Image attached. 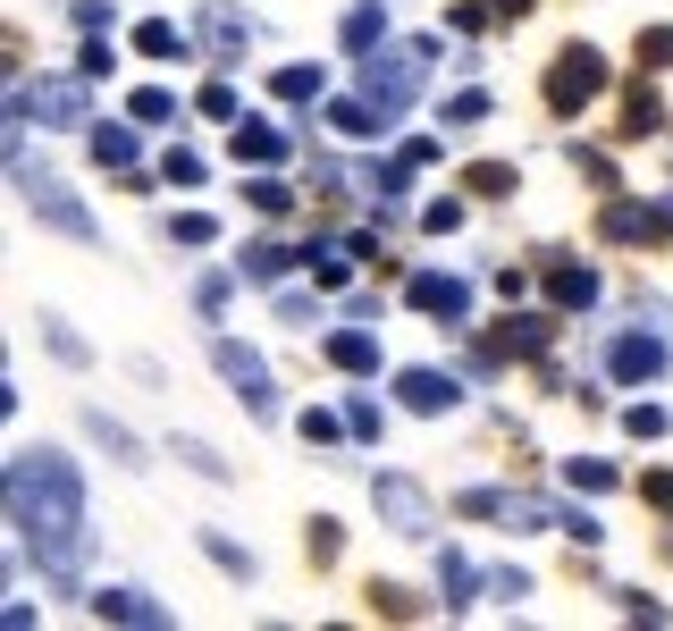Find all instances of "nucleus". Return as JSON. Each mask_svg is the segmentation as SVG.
I'll return each mask as SVG.
<instances>
[{
	"instance_id": "423d86ee",
	"label": "nucleus",
	"mask_w": 673,
	"mask_h": 631,
	"mask_svg": "<svg viewBox=\"0 0 673 631\" xmlns=\"http://www.w3.org/2000/svg\"><path fill=\"white\" fill-rule=\"evenodd\" d=\"M656 363H665V337H623L615 345V379H649Z\"/></svg>"
},
{
	"instance_id": "39448f33",
	"label": "nucleus",
	"mask_w": 673,
	"mask_h": 631,
	"mask_svg": "<svg viewBox=\"0 0 673 631\" xmlns=\"http://www.w3.org/2000/svg\"><path fill=\"white\" fill-rule=\"evenodd\" d=\"M396 396L413 404V413H446V404H455V379H446V371H404Z\"/></svg>"
},
{
	"instance_id": "f03ea898",
	"label": "nucleus",
	"mask_w": 673,
	"mask_h": 631,
	"mask_svg": "<svg viewBox=\"0 0 673 631\" xmlns=\"http://www.w3.org/2000/svg\"><path fill=\"white\" fill-rule=\"evenodd\" d=\"M422 77H429V42H413V51H387L379 68H370V93H379V110L422 101Z\"/></svg>"
},
{
	"instance_id": "f257e3e1",
	"label": "nucleus",
	"mask_w": 673,
	"mask_h": 631,
	"mask_svg": "<svg viewBox=\"0 0 673 631\" xmlns=\"http://www.w3.org/2000/svg\"><path fill=\"white\" fill-rule=\"evenodd\" d=\"M77 472L59 455H42V446H26L18 463H9V514H18V531H34V548H51L59 531H77Z\"/></svg>"
},
{
	"instance_id": "0eeeda50",
	"label": "nucleus",
	"mask_w": 673,
	"mask_h": 631,
	"mask_svg": "<svg viewBox=\"0 0 673 631\" xmlns=\"http://www.w3.org/2000/svg\"><path fill=\"white\" fill-rule=\"evenodd\" d=\"M404 295H413V304H429V312H463V304H472V287H455V278H413Z\"/></svg>"
},
{
	"instance_id": "4be33fe9",
	"label": "nucleus",
	"mask_w": 673,
	"mask_h": 631,
	"mask_svg": "<svg viewBox=\"0 0 673 631\" xmlns=\"http://www.w3.org/2000/svg\"><path fill=\"white\" fill-rule=\"evenodd\" d=\"M472 118H488V93H455L446 101V127H472Z\"/></svg>"
},
{
	"instance_id": "9b49d317",
	"label": "nucleus",
	"mask_w": 673,
	"mask_h": 631,
	"mask_svg": "<svg viewBox=\"0 0 673 631\" xmlns=\"http://www.w3.org/2000/svg\"><path fill=\"white\" fill-rule=\"evenodd\" d=\"M328 363H337V371H370V363H379V345H370V337H337V345H328Z\"/></svg>"
},
{
	"instance_id": "b1692460",
	"label": "nucleus",
	"mask_w": 673,
	"mask_h": 631,
	"mask_svg": "<svg viewBox=\"0 0 673 631\" xmlns=\"http://www.w3.org/2000/svg\"><path fill=\"white\" fill-rule=\"evenodd\" d=\"M665 430V404H632V438H656Z\"/></svg>"
},
{
	"instance_id": "ddd939ff",
	"label": "nucleus",
	"mask_w": 673,
	"mask_h": 631,
	"mask_svg": "<svg viewBox=\"0 0 673 631\" xmlns=\"http://www.w3.org/2000/svg\"><path fill=\"white\" fill-rule=\"evenodd\" d=\"M328 127H337V135H379V118H370L363 101H337V110H328Z\"/></svg>"
},
{
	"instance_id": "dca6fc26",
	"label": "nucleus",
	"mask_w": 673,
	"mask_h": 631,
	"mask_svg": "<svg viewBox=\"0 0 673 631\" xmlns=\"http://www.w3.org/2000/svg\"><path fill=\"white\" fill-rule=\"evenodd\" d=\"M590 295H597L590 269H556V304H590Z\"/></svg>"
},
{
	"instance_id": "6e6552de",
	"label": "nucleus",
	"mask_w": 673,
	"mask_h": 631,
	"mask_svg": "<svg viewBox=\"0 0 673 631\" xmlns=\"http://www.w3.org/2000/svg\"><path fill=\"white\" fill-rule=\"evenodd\" d=\"M101 614H110V623H160V607L143 590H101Z\"/></svg>"
},
{
	"instance_id": "f8f14e48",
	"label": "nucleus",
	"mask_w": 673,
	"mask_h": 631,
	"mask_svg": "<svg viewBox=\"0 0 673 631\" xmlns=\"http://www.w3.org/2000/svg\"><path fill=\"white\" fill-rule=\"evenodd\" d=\"M287 262H295L287 245H253V253H245V278H261V287H269V278H278Z\"/></svg>"
},
{
	"instance_id": "6ab92c4d",
	"label": "nucleus",
	"mask_w": 673,
	"mask_h": 631,
	"mask_svg": "<svg viewBox=\"0 0 673 631\" xmlns=\"http://www.w3.org/2000/svg\"><path fill=\"white\" fill-rule=\"evenodd\" d=\"M606 228H615V236H649V210H640V203H615V210H606Z\"/></svg>"
},
{
	"instance_id": "20e7f679",
	"label": "nucleus",
	"mask_w": 673,
	"mask_h": 631,
	"mask_svg": "<svg viewBox=\"0 0 673 631\" xmlns=\"http://www.w3.org/2000/svg\"><path fill=\"white\" fill-rule=\"evenodd\" d=\"M379 514L396 522V531H429V497L404 489V480H379Z\"/></svg>"
},
{
	"instance_id": "f3484780",
	"label": "nucleus",
	"mask_w": 673,
	"mask_h": 631,
	"mask_svg": "<svg viewBox=\"0 0 673 631\" xmlns=\"http://www.w3.org/2000/svg\"><path fill=\"white\" fill-rule=\"evenodd\" d=\"M573 489H615V463H590V455H573Z\"/></svg>"
},
{
	"instance_id": "7ed1b4c3",
	"label": "nucleus",
	"mask_w": 673,
	"mask_h": 631,
	"mask_svg": "<svg viewBox=\"0 0 673 631\" xmlns=\"http://www.w3.org/2000/svg\"><path fill=\"white\" fill-rule=\"evenodd\" d=\"M597 85H606V59H597V51H564V68H556V85H547V101H556V110L573 118L581 101L597 93Z\"/></svg>"
},
{
	"instance_id": "5701e85b",
	"label": "nucleus",
	"mask_w": 673,
	"mask_h": 631,
	"mask_svg": "<svg viewBox=\"0 0 673 631\" xmlns=\"http://www.w3.org/2000/svg\"><path fill=\"white\" fill-rule=\"evenodd\" d=\"M211 236H219L211 210H186V219H177V245H211Z\"/></svg>"
},
{
	"instance_id": "2eb2a0df",
	"label": "nucleus",
	"mask_w": 673,
	"mask_h": 631,
	"mask_svg": "<svg viewBox=\"0 0 673 631\" xmlns=\"http://www.w3.org/2000/svg\"><path fill=\"white\" fill-rule=\"evenodd\" d=\"M472 590H481V573H472L463 555H446V598H455V607H472Z\"/></svg>"
},
{
	"instance_id": "1a4fd4ad",
	"label": "nucleus",
	"mask_w": 673,
	"mask_h": 631,
	"mask_svg": "<svg viewBox=\"0 0 673 631\" xmlns=\"http://www.w3.org/2000/svg\"><path fill=\"white\" fill-rule=\"evenodd\" d=\"M211 363L228 371V379H245V387H253V379H269V371L253 363V345H236V337H219V345H211Z\"/></svg>"
},
{
	"instance_id": "9d476101",
	"label": "nucleus",
	"mask_w": 673,
	"mask_h": 631,
	"mask_svg": "<svg viewBox=\"0 0 673 631\" xmlns=\"http://www.w3.org/2000/svg\"><path fill=\"white\" fill-rule=\"evenodd\" d=\"M236 152H245V160H287V135H278V127H261V118H253V127L236 135Z\"/></svg>"
},
{
	"instance_id": "393cba45",
	"label": "nucleus",
	"mask_w": 673,
	"mask_h": 631,
	"mask_svg": "<svg viewBox=\"0 0 673 631\" xmlns=\"http://www.w3.org/2000/svg\"><path fill=\"white\" fill-rule=\"evenodd\" d=\"M505 345H547V321H505Z\"/></svg>"
},
{
	"instance_id": "aec40b11",
	"label": "nucleus",
	"mask_w": 673,
	"mask_h": 631,
	"mask_svg": "<svg viewBox=\"0 0 673 631\" xmlns=\"http://www.w3.org/2000/svg\"><path fill=\"white\" fill-rule=\"evenodd\" d=\"M346 42H354V51H370V42H379V9H354V18H346Z\"/></svg>"
},
{
	"instance_id": "4468645a",
	"label": "nucleus",
	"mask_w": 673,
	"mask_h": 631,
	"mask_svg": "<svg viewBox=\"0 0 673 631\" xmlns=\"http://www.w3.org/2000/svg\"><path fill=\"white\" fill-rule=\"evenodd\" d=\"M93 152L110 160V169H127V160H135V135H127V127H101V135H93Z\"/></svg>"
},
{
	"instance_id": "a211bd4d",
	"label": "nucleus",
	"mask_w": 673,
	"mask_h": 631,
	"mask_svg": "<svg viewBox=\"0 0 673 631\" xmlns=\"http://www.w3.org/2000/svg\"><path fill=\"white\" fill-rule=\"evenodd\" d=\"M245 203H253V210H269V219H278V210H287L295 194H287V186H269V177H253V194H245Z\"/></svg>"
},
{
	"instance_id": "412c9836",
	"label": "nucleus",
	"mask_w": 673,
	"mask_h": 631,
	"mask_svg": "<svg viewBox=\"0 0 673 631\" xmlns=\"http://www.w3.org/2000/svg\"><path fill=\"white\" fill-rule=\"evenodd\" d=\"M278 93H287V101H311V93H320V68H287V77H278Z\"/></svg>"
}]
</instances>
